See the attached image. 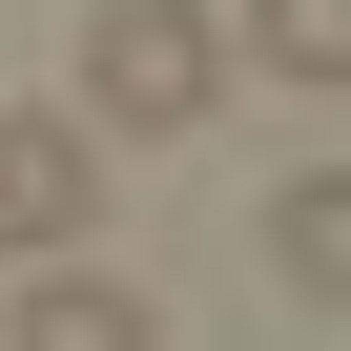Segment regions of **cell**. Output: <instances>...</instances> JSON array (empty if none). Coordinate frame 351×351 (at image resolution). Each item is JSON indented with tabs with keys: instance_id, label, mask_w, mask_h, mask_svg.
Masks as SVG:
<instances>
[{
	"instance_id": "1",
	"label": "cell",
	"mask_w": 351,
	"mask_h": 351,
	"mask_svg": "<svg viewBox=\"0 0 351 351\" xmlns=\"http://www.w3.org/2000/svg\"><path fill=\"white\" fill-rule=\"evenodd\" d=\"M228 104V21L207 0H83V124L104 145H186Z\"/></svg>"
},
{
	"instance_id": "2",
	"label": "cell",
	"mask_w": 351,
	"mask_h": 351,
	"mask_svg": "<svg viewBox=\"0 0 351 351\" xmlns=\"http://www.w3.org/2000/svg\"><path fill=\"white\" fill-rule=\"evenodd\" d=\"M83 207H104V124L83 104H0V248H83Z\"/></svg>"
},
{
	"instance_id": "3",
	"label": "cell",
	"mask_w": 351,
	"mask_h": 351,
	"mask_svg": "<svg viewBox=\"0 0 351 351\" xmlns=\"http://www.w3.org/2000/svg\"><path fill=\"white\" fill-rule=\"evenodd\" d=\"M145 330H165V310H145L124 269H62V248H42V289H21V351H145Z\"/></svg>"
},
{
	"instance_id": "4",
	"label": "cell",
	"mask_w": 351,
	"mask_h": 351,
	"mask_svg": "<svg viewBox=\"0 0 351 351\" xmlns=\"http://www.w3.org/2000/svg\"><path fill=\"white\" fill-rule=\"evenodd\" d=\"M269 269H289V310H330V269H351V186H330V165L269 186Z\"/></svg>"
},
{
	"instance_id": "5",
	"label": "cell",
	"mask_w": 351,
	"mask_h": 351,
	"mask_svg": "<svg viewBox=\"0 0 351 351\" xmlns=\"http://www.w3.org/2000/svg\"><path fill=\"white\" fill-rule=\"evenodd\" d=\"M228 42H248L269 83H310V104H330V83H351V0H248Z\"/></svg>"
}]
</instances>
